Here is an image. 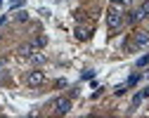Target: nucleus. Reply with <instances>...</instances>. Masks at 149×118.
I'll return each instance as SVG.
<instances>
[{
    "instance_id": "6ab92c4d",
    "label": "nucleus",
    "mask_w": 149,
    "mask_h": 118,
    "mask_svg": "<svg viewBox=\"0 0 149 118\" xmlns=\"http://www.w3.org/2000/svg\"><path fill=\"white\" fill-rule=\"evenodd\" d=\"M0 38H3V33H0Z\"/></svg>"
},
{
    "instance_id": "2eb2a0df",
    "label": "nucleus",
    "mask_w": 149,
    "mask_h": 118,
    "mask_svg": "<svg viewBox=\"0 0 149 118\" xmlns=\"http://www.w3.org/2000/svg\"><path fill=\"white\" fill-rule=\"evenodd\" d=\"M137 81H140V76H130V81H128V85H135Z\"/></svg>"
},
{
    "instance_id": "9d476101",
    "label": "nucleus",
    "mask_w": 149,
    "mask_h": 118,
    "mask_svg": "<svg viewBox=\"0 0 149 118\" xmlns=\"http://www.w3.org/2000/svg\"><path fill=\"white\" fill-rule=\"evenodd\" d=\"M128 3H130V0H111V7H116V10H125L128 7Z\"/></svg>"
},
{
    "instance_id": "9b49d317",
    "label": "nucleus",
    "mask_w": 149,
    "mask_h": 118,
    "mask_svg": "<svg viewBox=\"0 0 149 118\" xmlns=\"http://www.w3.org/2000/svg\"><path fill=\"white\" fill-rule=\"evenodd\" d=\"M33 43H36V47H45V43H47V38H45V35H38V38H36Z\"/></svg>"
},
{
    "instance_id": "1a4fd4ad",
    "label": "nucleus",
    "mask_w": 149,
    "mask_h": 118,
    "mask_svg": "<svg viewBox=\"0 0 149 118\" xmlns=\"http://www.w3.org/2000/svg\"><path fill=\"white\" fill-rule=\"evenodd\" d=\"M135 22H140V14H137V10L128 12V17H125V24H135Z\"/></svg>"
},
{
    "instance_id": "0eeeda50",
    "label": "nucleus",
    "mask_w": 149,
    "mask_h": 118,
    "mask_svg": "<svg viewBox=\"0 0 149 118\" xmlns=\"http://www.w3.org/2000/svg\"><path fill=\"white\" fill-rule=\"evenodd\" d=\"M29 59H31V62H33V64H43V62H45V59H47V57H45V52H38V50H36V52H33V54H31Z\"/></svg>"
},
{
    "instance_id": "a211bd4d",
    "label": "nucleus",
    "mask_w": 149,
    "mask_h": 118,
    "mask_svg": "<svg viewBox=\"0 0 149 118\" xmlns=\"http://www.w3.org/2000/svg\"><path fill=\"white\" fill-rule=\"evenodd\" d=\"M3 24H5V17H0V26H3Z\"/></svg>"
},
{
    "instance_id": "f03ea898",
    "label": "nucleus",
    "mask_w": 149,
    "mask_h": 118,
    "mask_svg": "<svg viewBox=\"0 0 149 118\" xmlns=\"http://www.w3.org/2000/svg\"><path fill=\"white\" fill-rule=\"evenodd\" d=\"M121 24H123V14H121V10L111 7V10L107 12V26H109L111 31H116V28H118Z\"/></svg>"
},
{
    "instance_id": "6e6552de",
    "label": "nucleus",
    "mask_w": 149,
    "mask_h": 118,
    "mask_svg": "<svg viewBox=\"0 0 149 118\" xmlns=\"http://www.w3.org/2000/svg\"><path fill=\"white\" fill-rule=\"evenodd\" d=\"M137 14H140V19L149 17V0H144V3H140V7H137Z\"/></svg>"
},
{
    "instance_id": "ddd939ff",
    "label": "nucleus",
    "mask_w": 149,
    "mask_h": 118,
    "mask_svg": "<svg viewBox=\"0 0 149 118\" xmlns=\"http://www.w3.org/2000/svg\"><path fill=\"white\" fill-rule=\"evenodd\" d=\"M147 64H149V54H144V57L137 59V69H142V66H147Z\"/></svg>"
},
{
    "instance_id": "4468645a",
    "label": "nucleus",
    "mask_w": 149,
    "mask_h": 118,
    "mask_svg": "<svg viewBox=\"0 0 149 118\" xmlns=\"http://www.w3.org/2000/svg\"><path fill=\"white\" fill-rule=\"evenodd\" d=\"M140 104H142V94L137 92V94L133 97V106H140Z\"/></svg>"
},
{
    "instance_id": "39448f33",
    "label": "nucleus",
    "mask_w": 149,
    "mask_h": 118,
    "mask_svg": "<svg viewBox=\"0 0 149 118\" xmlns=\"http://www.w3.org/2000/svg\"><path fill=\"white\" fill-rule=\"evenodd\" d=\"M90 35H92L90 26H76V38H78V40H88Z\"/></svg>"
},
{
    "instance_id": "dca6fc26",
    "label": "nucleus",
    "mask_w": 149,
    "mask_h": 118,
    "mask_svg": "<svg viewBox=\"0 0 149 118\" xmlns=\"http://www.w3.org/2000/svg\"><path fill=\"white\" fill-rule=\"evenodd\" d=\"M114 92H116V94H123V92H125V85H118V87H116Z\"/></svg>"
},
{
    "instance_id": "20e7f679",
    "label": "nucleus",
    "mask_w": 149,
    "mask_h": 118,
    "mask_svg": "<svg viewBox=\"0 0 149 118\" xmlns=\"http://www.w3.org/2000/svg\"><path fill=\"white\" fill-rule=\"evenodd\" d=\"M144 45H149V33L147 31H137V33H133V43L128 47L130 50H142Z\"/></svg>"
},
{
    "instance_id": "f8f14e48",
    "label": "nucleus",
    "mask_w": 149,
    "mask_h": 118,
    "mask_svg": "<svg viewBox=\"0 0 149 118\" xmlns=\"http://www.w3.org/2000/svg\"><path fill=\"white\" fill-rule=\"evenodd\" d=\"M26 19H29V12H26V10H19V12H17V22H26Z\"/></svg>"
},
{
    "instance_id": "7ed1b4c3",
    "label": "nucleus",
    "mask_w": 149,
    "mask_h": 118,
    "mask_svg": "<svg viewBox=\"0 0 149 118\" xmlns=\"http://www.w3.org/2000/svg\"><path fill=\"white\" fill-rule=\"evenodd\" d=\"M43 83H45V71L33 69V71L26 73V85H29V87H38V85H43Z\"/></svg>"
},
{
    "instance_id": "423d86ee",
    "label": "nucleus",
    "mask_w": 149,
    "mask_h": 118,
    "mask_svg": "<svg viewBox=\"0 0 149 118\" xmlns=\"http://www.w3.org/2000/svg\"><path fill=\"white\" fill-rule=\"evenodd\" d=\"M33 52H36V43H26V45L19 47V54H22V57H31Z\"/></svg>"
},
{
    "instance_id": "f257e3e1",
    "label": "nucleus",
    "mask_w": 149,
    "mask_h": 118,
    "mask_svg": "<svg viewBox=\"0 0 149 118\" xmlns=\"http://www.w3.org/2000/svg\"><path fill=\"white\" fill-rule=\"evenodd\" d=\"M52 111L57 116H66L71 111V99H69V97H57V99L52 102Z\"/></svg>"
},
{
    "instance_id": "f3484780",
    "label": "nucleus",
    "mask_w": 149,
    "mask_h": 118,
    "mask_svg": "<svg viewBox=\"0 0 149 118\" xmlns=\"http://www.w3.org/2000/svg\"><path fill=\"white\" fill-rule=\"evenodd\" d=\"M140 94H142V99H147V97H149V87H144V90H142Z\"/></svg>"
}]
</instances>
